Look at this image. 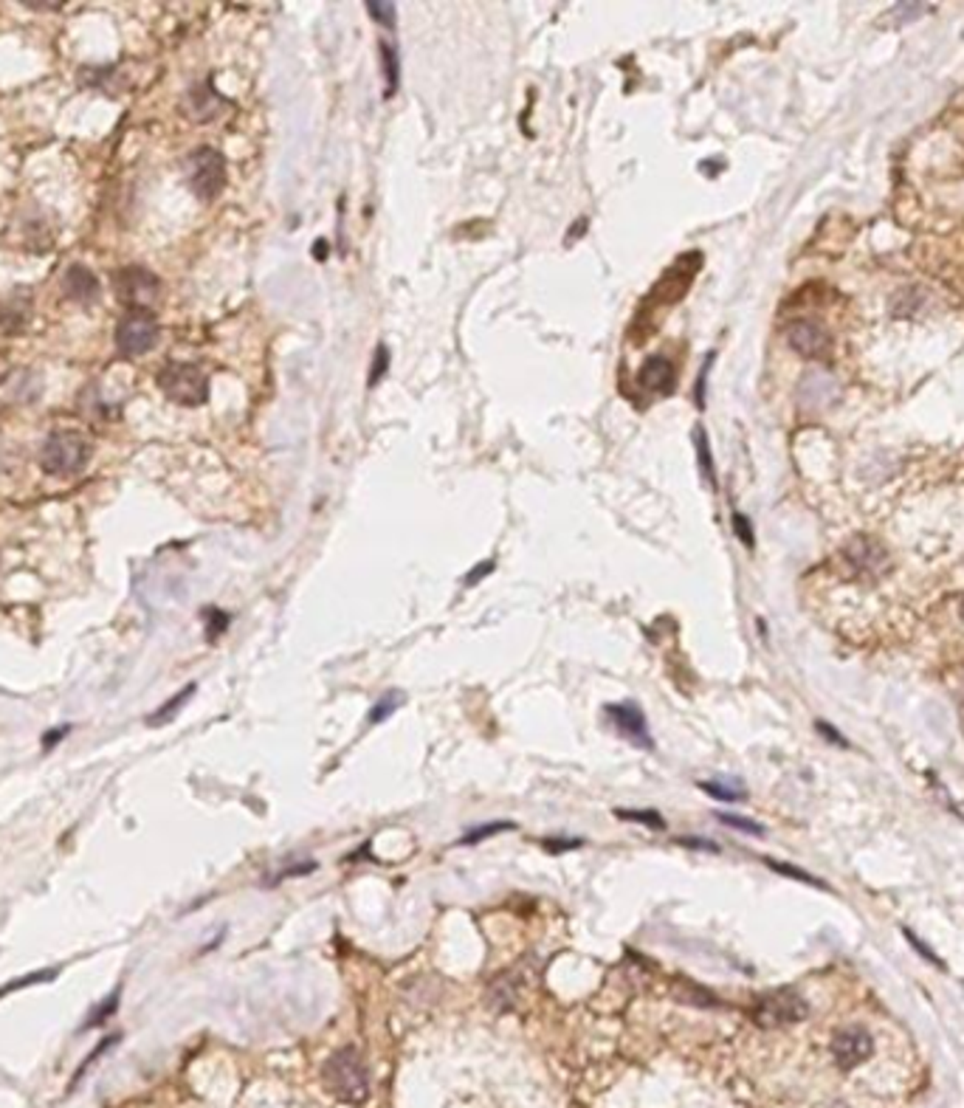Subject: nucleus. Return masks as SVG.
I'll return each instance as SVG.
<instances>
[{"mask_svg":"<svg viewBox=\"0 0 964 1108\" xmlns=\"http://www.w3.org/2000/svg\"><path fill=\"white\" fill-rule=\"evenodd\" d=\"M322 1080L341 1103L361 1105L370 1097V1069L356 1047H341L322 1064Z\"/></svg>","mask_w":964,"mask_h":1108,"instance_id":"f257e3e1","label":"nucleus"},{"mask_svg":"<svg viewBox=\"0 0 964 1108\" xmlns=\"http://www.w3.org/2000/svg\"><path fill=\"white\" fill-rule=\"evenodd\" d=\"M90 440L76 429H57L43 440L37 463L49 477H71L79 474L90 460Z\"/></svg>","mask_w":964,"mask_h":1108,"instance_id":"f03ea898","label":"nucleus"},{"mask_svg":"<svg viewBox=\"0 0 964 1108\" xmlns=\"http://www.w3.org/2000/svg\"><path fill=\"white\" fill-rule=\"evenodd\" d=\"M155 384L172 404L181 406H200L209 398V375L198 364L189 361H169L155 373Z\"/></svg>","mask_w":964,"mask_h":1108,"instance_id":"7ed1b4c3","label":"nucleus"},{"mask_svg":"<svg viewBox=\"0 0 964 1108\" xmlns=\"http://www.w3.org/2000/svg\"><path fill=\"white\" fill-rule=\"evenodd\" d=\"M810 1016V1004L793 987H776L762 995H756L750 1007V1018L762 1030H779V1026L798 1024Z\"/></svg>","mask_w":964,"mask_h":1108,"instance_id":"20e7f679","label":"nucleus"},{"mask_svg":"<svg viewBox=\"0 0 964 1108\" xmlns=\"http://www.w3.org/2000/svg\"><path fill=\"white\" fill-rule=\"evenodd\" d=\"M186 181L200 200H215L226 186V158L212 147H198L186 155Z\"/></svg>","mask_w":964,"mask_h":1108,"instance_id":"39448f33","label":"nucleus"},{"mask_svg":"<svg viewBox=\"0 0 964 1108\" xmlns=\"http://www.w3.org/2000/svg\"><path fill=\"white\" fill-rule=\"evenodd\" d=\"M114 291L128 310H150L161 294V279L145 265H124L114 277Z\"/></svg>","mask_w":964,"mask_h":1108,"instance_id":"423d86ee","label":"nucleus"},{"mask_svg":"<svg viewBox=\"0 0 964 1108\" xmlns=\"http://www.w3.org/2000/svg\"><path fill=\"white\" fill-rule=\"evenodd\" d=\"M158 336H161V330H158V319L153 316V310H128L116 325L114 342L121 356L136 358L150 353L158 344Z\"/></svg>","mask_w":964,"mask_h":1108,"instance_id":"0eeeda50","label":"nucleus"},{"mask_svg":"<svg viewBox=\"0 0 964 1108\" xmlns=\"http://www.w3.org/2000/svg\"><path fill=\"white\" fill-rule=\"evenodd\" d=\"M829 1049L837 1069L851 1072L874 1055V1038L863 1024H846L841 1030H835Z\"/></svg>","mask_w":964,"mask_h":1108,"instance_id":"6e6552de","label":"nucleus"},{"mask_svg":"<svg viewBox=\"0 0 964 1108\" xmlns=\"http://www.w3.org/2000/svg\"><path fill=\"white\" fill-rule=\"evenodd\" d=\"M843 562L863 578H880L891 570V556L874 536L858 533L843 545Z\"/></svg>","mask_w":964,"mask_h":1108,"instance_id":"1a4fd4ad","label":"nucleus"},{"mask_svg":"<svg viewBox=\"0 0 964 1108\" xmlns=\"http://www.w3.org/2000/svg\"><path fill=\"white\" fill-rule=\"evenodd\" d=\"M607 717L612 719L615 727H618V734L623 739H629L635 748L654 750V742H652V734H649V719H646L640 705H635V703H609Z\"/></svg>","mask_w":964,"mask_h":1108,"instance_id":"9d476101","label":"nucleus"},{"mask_svg":"<svg viewBox=\"0 0 964 1108\" xmlns=\"http://www.w3.org/2000/svg\"><path fill=\"white\" fill-rule=\"evenodd\" d=\"M787 339H789V347H793L795 353H801L803 358H824L832 350L829 330L812 319H798L789 325Z\"/></svg>","mask_w":964,"mask_h":1108,"instance_id":"9b49d317","label":"nucleus"},{"mask_svg":"<svg viewBox=\"0 0 964 1108\" xmlns=\"http://www.w3.org/2000/svg\"><path fill=\"white\" fill-rule=\"evenodd\" d=\"M62 296L76 305H93V303H99V296H102V282L88 265L74 263L66 268V274H62Z\"/></svg>","mask_w":964,"mask_h":1108,"instance_id":"f8f14e48","label":"nucleus"},{"mask_svg":"<svg viewBox=\"0 0 964 1108\" xmlns=\"http://www.w3.org/2000/svg\"><path fill=\"white\" fill-rule=\"evenodd\" d=\"M837 398H841V387L824 370H815L801 381V404L807 409H829Z\"/></svg>","mask_w":964,"mask_h":1108,"instance_id":"ddd939ff","label":"nucleus"},{"mask_svg":"<svg viewBox=\"0 0 964 1108\" xmlns=\"http://www.w3.org/2000/svg\"><path fill=\"white\" fill-rule=\"evenodd\" d=\"M674 999L679 1004H691V1007H702V1010H719L722 999L717 993H710L708 987L697 985L688 976H677L674 978Z\"/></svg>","mask_w":964,"mask_h":1108,"instance_id":"4468645a","label":"nucleus"},{"mask_svg":"<svg viewBox=\"0 0 964 1108\" xmlns=\"http://www.w3.org/2000/svg\"><path fill=\"white\" fill-rule=\"evenodd\" d=\"M674 367H671V361L669 358H660V356H654V358H649L640 367V373H638V381L649 389V392H671V387H674Z\"/></svg>","mask_w":964,"mask_h":1108,"instance_id":"2eb2a0df","label":"nucleus"},{"mask_svg":"<svg viewBox=\"0 0 964 1108\" xmlns=\"http://www.w3.org/2000/svg\"><path fill=\"white\" fill-rule=\"evenodd\" d=\"M195 691H198V683H186L178 694H172L161 708H155V714H150V717L145 719V722H147V727H161V725H167V722L176 719V717L181 714V708H184V705L195 696Z\"/></svg>","mask_w":964,"mask_h":1108,"instance_id":"dca6fc26","label":"nucleus"},{"mask_svg":"<svg viewBox=\"0 0 964 1108\" xmlns=\"http://www.w3.org/2000/svg\"><path fill=\"white\" fill-rule=\"evenodd\" d=\"M516 995H519V990L513 987L511 973H502V976H497L491 981V985H488V1007H494V1010H513Z\"/></svg>","mask_w":964,"mask_h":1108,"instance_id":"f3484780","label":"nucleus"},{"mask_svg":"<svg viewBox=\"0 0 964 1108\" xmlns=\"http://www.w3.org/2000/svg\"><path fill=\"white\" fill-rule=\"evenodd\" d=\"M697 787L702 790L705 796L717 798V801H728V804H736V801H745L748 798V790H745V784H741V782L717 779V782H700Z\"/></svg>","mask_w":964,"mask_h":1108,"instance_id":"a211bd4d","label":"nucleus"},{"mask_svg":"<svg viewBox=\"0 0 964 1108\" xmlns=\"http://www.w3.org/2000/svg\"><path fill=\"white\" fill-rule=\"evenodd\" d=\"M404 700H406V694L404 691H387V694H381L375 700V705L370 708V717H367V725H381L384 719H389L395 711H398L401 705H404Z\"/></svg>","mask_w":964,"mask_h":1108,"instance_id":"6ab92c4d","label":"nucleus"},{"mask_svg":"<svg viewBox=\"0 0 964 1108\" xmlns=\"http://www.w3.org/2000/svg\"><path fill=\"white\" fill-rule=\"evenodd\" d=\"M612 815L618 818V821H629V824H640V827H649V829H654V832H662L666 829V818H662L657 810H626V806H615L612 810Z\"/></svg>","mask_w":964,"mask_h":1108,"instance_id":"aec40b11","label":"nucleus"},{"mask_svg":"<svg viewBox=\"0 0 964 1108\" xmlns=\"http://www.w3.org/2000/svg\"><path fill=\"white\" fill-rule=\"evenodd\" d=\"M511 829H516L513 821H491V824H485V827H474V829H468L463 837H457V846H477V844L488 841V837H494V835H499V832H511Z\"/></svg>","mask_w":964,"mask_h":1108,"instance_id":"412c9836","label":"nucleus"},{"mask_svg":"<svg viewBox=\"0 0 964 1108\" xmlns=\"http://www.w3.org/2000/svg\"><path fill=\"white\" fill-rule=\"evenodd\" d=\"M764 863L772 868V872H779V875H784V877H789V880H798V883H807V885H815V889H820V892H827L829 885L820 880V877H815V875H810V872H803V868H798L795 863H784V860H772V858H764Z\"/></svg>","mask_w":964,"mask_h":1108,"instance_id":"4be33fe9","label":"nucleus"},{"mask_svg":"<svg viewBox=\"0 0 964 1108\" xmlns=\"http://www.w3.org/2000/svg\"><path fill=\"white\" fill-rule=\"evenodd\" d=\"M119 995H121V987H116L114 993H110L99 1007H93V1010H90V1016L85 1018V1026H82V1030H93V1026H102L110 1016H114V1012L119 1010Z\"/></svg>","mask_w":964,"mask_h":1108,"instance_id":"5701e85b","label":"nucleus"},{"mask_svg":"<svg viewBox=\"0 0 964 1108\" xmlns=\"http://www.w3.org/2000/svg\"><path fill=\"white\" fill-rule=\"evenodd\" d=\"M189 102H192V110L198 114V119L207 122V119H212V116H215V110H212L209 105H212V102H217V105H220L223 99H220L209 85H203V90L198 88V90L189 93Z\"/></svg>","mask_w":964,"mask_h":1108,"instance_id":"b1692460","label":"nucleus"},{"mask_svg":"<svg viewBox=\"0 0 964 1108\" xmlns=\"http://www.w3.org/2000/svg\"><path fill=\"white\" fill-rule=\"evenodd\" d=\"M57 973H59V970H37V973H28V976L14 978V981H9V985L0 987V999H6V995L18 993V990H26V987H31V985H40V981H51Z\"/></svg>","mask_w":964,"mask_h":1108,"instance_id":"393cba45","label":"nucleus"},{"mask_svg":"<svg viewBox=\"0 0 964 1108\" xmlns=\"http://www.w3.org/2000/svg\"><path fill=\"white\" fill-rule=\"evenodd\" d=\"M316 866H319L316 860H294V863H286V868H277V875L268 877L265 885H277V883L288 880V877H305V875L316 872Z\"/></svg>","mask_w":964,"mask_h":1108,"instance_id":"a878e982","label":"nucleus"},{"mask_svg":"<svg viewBox=\"0 0 964 1108\" xmlns=\"http://www.w3.org/2000/svg\"><path fill=\"white\" fill-rule=\"evenodd\" d=\"M717 821H719L722 827L739 829V832H745V835H764V827L762 824H756V821H750V818L733 815V813H717Z\"/></svg>","mask_w":964,"mask_h":1108,"instance_id":"bb28decb","label":"nucleus"},{"mask_svg":"<svg viewBox=\"0 0 964 1108\" xmlns=\"http://www.w3.org/2000/svg\"><path fill=\"white\" fill-rule=\"evenodd\" d=\"M116 1041H119V1035H110V1038H102V1041L97 1043V1049H93V1052H90V1055H88V1057L82 1060V1064H79V1069H76V1074H74V1080H71V1088H74V1086H76L79 1080H82V1078H85V1072H88V1069H90L93 1064H97V1060H99V1057H102V1055H105V1052H107L110 1047H114V1043H116Z\"/></svg>","mask_w":964,"mask_h":1108,"instance_id":"cd10ccee","label":"nucleus"},{"mask_svg":"<svg viewBox=\"0 0 964 1108\" xmlns=\"http://www.w3.org/2000/svg\"><path fill=\"white\" fill-rule=\"evenodd\" d=\"M903 937L908 939V945H911V947H913V951H916V954H920V956H922L925 962H930V964H934V968H939V970L944 968V962H942V959H939V956H937L934 951H930V947H928V945H925V942H922L920 937H916V933H913L911 928H903Z\"/></svg>","mask_w":964,"mask_h":1108,"instance_id":"c85d7f7f","label":"nucleus"},{"mask_svg":"<svg viewBox=\"0 0 964 1108\" xmlns=\"http://www.w3.org/2000/svg\"><path fill=\"white\" fill-rule=\"evenodd\" d=\"M203 615H207V618H203V621H207V638L209 640H217L226 632V626H229V615L220 612V609H207Z\"/></svg>","mask_w":964,"mask_h":1108,"instance_id":"c756f323","label":"nucleus"},{"mask_svg":"<svg viewBox=\"0 0 964 1108\" xmlns=\"http://www.w3.org/2000/svg\"><path fill=\"white\" fill-rule=\"evenodd\" d=\"M694 440H697V452H700V466H702V474L705 477L714 483V463H710V446H708V437H705V432L702 429H697V435H694Z\"/></svg>","mask_w":964,"mask_h":1108,"instance_id":"7c9ffc66","label":"nucleus"},{"mask_svg":"<svg viewBox=\"0 0 964 1108\" xmlns=\"http://www.w3.org/2000/svg\"><path fill=\"white\" fill-rule=\"evenodd\" d=\"M381 54H384V74H387V88H389V93L398 88V59H395V51L389 49V45L384 43L381 45Z\"/></svg>","mask_w":964,"mask_h":1108,"instance_id":"2f4dec72","label":"nucleus"},{"mask_svg":"<svg viewBox=\"0 0 964 1108\" xmlns=\"http://www.w3.org/2000/svg\"><path fill=\"white\" fill-rule=\"evenodd\" d=\"M542 844H545V849H547L550 854L573 852V849H581V846H584L581 837H547V841H542Z\"/></svg>","mask_w":964,"mask_h":1108,"instance_id":"473e14b6","label":"nucleus"},{"mask_svg":"<svg viewBox=\"0 0 964 1108\" xmlns=\"http://www.w3.org/2000/svg\"><path fill=\"white\" fill-rule=\"evenodd\" d=\"M367 14L381 26H392L395 23V6L392 4H367Z\"/></svg>","mask_w":964,"mask_h":1108,"instance_id":"72a5a7b5","label":"nucleus"},{"mask_svg":"<svg viewBox=\"0 0 964 1108\" xmlns=\"http://www.w3.org/2000/svg\"><path fill=\"white\" fill-rule=\"evenodd\" d=\"M733 530H736L739 539L745 542V547H753V545H756V536H753V528H750V519H748V516L736 514V516H733Z\"/></svg>","mask_w":964,"mask_h":1108,"instance_id":"f704fd0d","label":"nucleus"},{"mask_svg":"<svg viewBox=\"0 0 964 1108\" xmlns=\"http://www.w3.org/2000/svg\"><path fill=\"white\" fill-rule=\"evenodd\" d=\"M815 727H818V734H820V736L829 739V742H835L837 748H849V739H843L841 734H837V727H835V725H829V722H824V719H818V722H815Z\"/></svg>","mask_w":964,"mask_h":1108,"instance_id":"c9c22d12","label":"nucleus"},{"mask_svg":"<svg viewBox=\"0 0 964 1108\" xmlns=\"http://www.w3.org/2000/svg\"><path fill=\"white\" fill-rule=\"evenodd\" d=\"M677 844L686 849H700V852H714V854L719 852V846L714 841H705V837H679Z\"/></svg>","mask_w":964,"mask_h":1108,"instance_id":"e433bc0d","label":"nucleus"},{"mask_svg":"<svg viewBox=\"0 0 964 1108\" xmlns=\"http://www.w3.org/2000/svg\"><path fill=\"white\" fill-rule=\"evenodd\" d=\"M68 731H71V725H62V727H51V734H45L43 736V750H51L59 739H66L68 736Z\"/></svg>","mask_w":964,"mask_h":1108,"instance_id":"4c0bfd02","label":"nucleus"},{"mask_svg":"<svg viewBox=\"0 0 964 1108\" xmlns=\"http://www.w3.org/2000/svg\"><path fill=\"white\" fill-rule=\"evenodd\" d=\"M384 370H387V347H378V353H375V367H372V375H370V384H375L378 378L384 375Z\"/></svg>","mask_w":964,"mask_h":1108,"instance_id":"58836bf2","label":"nucleus"},{"mask_svg":"<svg viewBox=\"0 0 964 1108\" xmlns=\"http://www.w3.org/2000/svg\"><path fill=\"white\" fill-rule=\"evenodd\" d=\"M494 570V562H485V564H477V570H474V576H468V584H474L480 576H488Z\"/></svg>","mask_w":964,"mask_h":1108,"instance_id":"ea45409f","label":"nucleus"},{"mask_svg":"<svg viewBox=\"0 0 964 1108\" xmlns=\"http://www.w3.org/2000/svg\"><path fill=\"white\" fill-rule=\"evenodd\" d=\"M26 6L28 9H43V4H35V0H26ZM45 9H59V4H51V6H45Z\"/></svg>","mask_w":964,"mask_h":1108,"instance_id":"a19ab883","label":"nucleus"},{"mask_svg":"<svg viewBox=\"0 0 964 1108\" xmlns=\"http://www.w3.org/2000/svg\"><path fill=\"white\" fill-rule=\"evenodd\" d=\"M829 1108H849V1105H846V1103H832Z\"/></svg>","mask_w":964,"mask_h":1108,"instance_id":"79ce46f5","label":"nucleus"},{"mask_svg":"<svg viewBox=\"0 0 964 1108\" xmlns=\"http://www.w3.org/2000/svg\"><path fill=\"white\" fill-rule=\"evenodd\" d=\"M959 615H961V621H964V598H961V604H959Z\"/></svg>","mask_w":964,"mask_h":1108,"instance_id":"37998d69","label":"nucleus"}]
</instances>
